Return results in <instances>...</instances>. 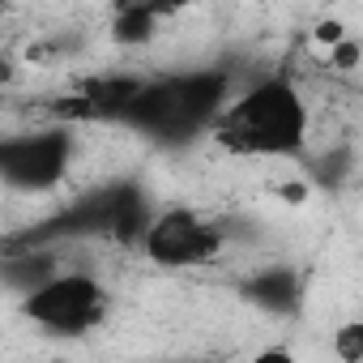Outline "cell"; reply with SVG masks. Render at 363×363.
<instances>
[{"label":"cell","mask_w":363,"mask_h":363,"mask_svg":"<svg viewBox=\"0 0 363 363\" xmlns=\"http://www.w3.org/2000/svg\"><path fill=\"white\" fill-rule=\"evenodd\" d=\"M278 197H282V201H291V206L308 201V179H303V184H282V189H278Z\"/></svg>","instance_id":"cell-13"},{"label":"cell","mask_w":363,"mask_h":363,"mask_svg":"<svg viewBox=\"0 0 363 363\" xmlns=\"http://www.w3.org/2000/svg\"><path fill=\"white\" fill-rule=\"evenodd\" d=\"M60 269H56V261L48 257V252H26V257H9V286L13 291H22V299L30 295V291H39L43 282H52Z\"/></svg>","instance_id":"cell-8"},{"label":"cell","mask_w":363,"mask_h":363,"mask_svg":"<svg viewBox=\"0 0 363 363\" xmlns=\"http://www.w3.org/2000/svg\"><path fill=\"white\" fill-rule=\"evenodd\" d=\"M333 65H337V69H354V65H359V43L346 39L342 48H333Z\"/></svg>","instance_id":"cell-11"},{"label":"cell","mask_w":363,"mask_h":363,"mask_svg":"<svg viewBox=\"0 0 363 363\" xmlns=\"http://www.w3.org/2000/svg\"><path fill=\"white\" fill-rule=\"evenodd\" d=\"M231 107V82L227 73L201 69V73H179L167 82H145L133 107L124 111V124L150 133V137H193L201 128L214 133L218 116Z\"/></svg>","instance_id":"cell-2"},{"label":"cell","mask_w":363,"mask_h":363,"mask_svg":"<svg viewBox=\"0 0 363 363\" xmlns=\"http://www.w3.org/2000/svg\"><path fill=\"white\" fill-rule=\"evenodd\" d=\"M69 158H73V137L65 128L26 133L0 145V175L18 193H48L65 179Z\"/></svg>","instance_id":"cell-5"},{"label":"cell","mask_w":363,"mask_h":363,"mask_svg":"<svg viewBox=\"0 0 363 363\" xmlns=\"http://www.w3.org/2000/svg\"><path fill=\"white\" fill-rule=\"evenodd\" d=\"M22 312L39 329H48L56 337H82V333H90L103 320L107 291H103L99 278L69 269V274H56L52 282H43L39 291H30L22 299Z\"/></svg>","instance_id":"cell-3"},{"label":"cell","mask_w":363,"mask_h":363,"mask_svg":"<svg viewBox=\"0 0 363 363\" xmlns=\"http://www.w3.org/2000/svg\"><path fill=\"white\" fill-rule=\"evenodd\" d=\"M175 363H218V359H175Z\"/></svg>","instance_id":"cell-14"},{"label":"cell","mask_w":363,"mask_h":363,"mask_svg":"<svg viewBox=\"0 0 363 363\" xmlns=\"http://www.w3.org/2000/svg\"><path fill=\"white\" fill-rule=\"evenodd\" d=\"M244 299H252L265 312H295L299 303V274L278 265V269H261L244 282Z\"/></svg>","instance_id":"cell-6"},{"label":"cell","mask_w":363,"mask_h":363,"mask_svg":"<svg viewBox=\"0 0 363 363\" xmlns=\"http://www.w3.org/2000/svg\"><path fill=\"white\" fill-rule=\"evenodd\" d=\"M214 141L235 154L291 158L308 141V103L286 73L248 86L214 124Z\"/></svg>","instance_id":"cell-1"},{"label":"cell","mask_w":363,"mask_h":363,"mask_svg":"<svg viewBox=\"0 0 363 363\" xmlns=\"http://www.w3.org/2000/svg\"><path fill=\"white\" fill-rule=\"evenodd\" d=\"M312 39H316V43H325V48H342L350 35H346V26H342V22H320Z\"/></svg>","instance_id":"cell-10"},{"label":"cell","mask_w":363,"mask_h":363,"mask_svg":"<svg viewBox=\"0 0 363 363\" xmlns=\"http://www.w3.org/2000/svg\"><path fill=\"white\" fill-rule=\"evenodd\" d=\"M333 354L342 363H363V320H342L333 329Z\"/></svg>","instance_id":"cell-9"},{"label":"cell","mask_w":363,"mask_h":363,"mask_svg":"<svg viewBox=\"0 0 363 363\" xmlns=\"http://www.w3.org/2000/svg\"><path fill=\"white\" fill-rule=\"evenodd\" d=\"M248 363H295V354H291L286 346H269V350H261V354H252Z\"/></svg>","instance_id":"cell-12"},{"label":"cell","mask_w":363,"mask_h":363,"mask_svg":"<svg viewBox=\"0 0 363 363\" xmlns=\"http://www.w3.org/2000/svg\"><path fill=\"white\" fill-rule=\"evenodd\" d=\"M227 248V231L223 223L189 210V206H175L154 214L141 252L158 265V269H193V265H210L218 261V252Z\"/></svg>","instance_id":"cell-4"},{"label":"cell","mask_w":363,"mask_h":363,"mask_svg":"<svg viewBox=\"0 0 363 363\" xmlns=\"http://www.w3.org/2000/svg\"><path fill=\"white\" fill-rule=\"evenodd\" d=\"M171 5H120L116 22H111V39L133 48V43H150L158 30V18H167Z\"/></svg>","instance_id":"cell-7"}]
</instances>
